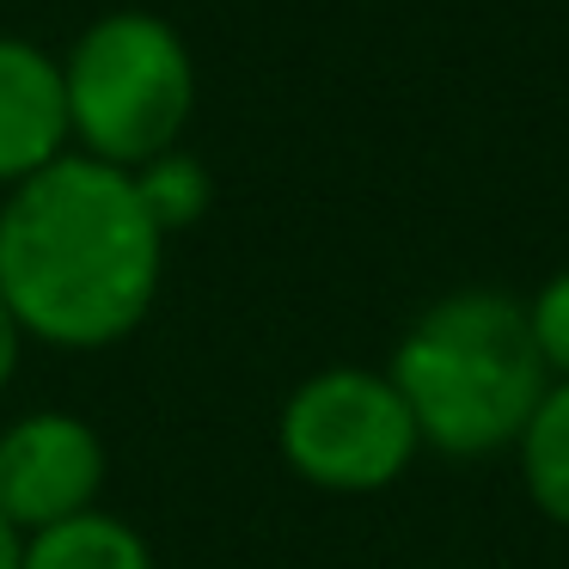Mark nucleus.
Wrapping results in <instances>:
<instances>
[{
	"label": "nucleus",
	"mask_w": 569,
	"mask_h": 569,
	"mask_svg": "<svg viewBox=\"0 0 569 569\" xmlns=\"http://www.w3.org/2000/svg\"><path fill=\"white\" fill-rule=\"evenodd\" d=\"M166 233L123 166L62 153L0 202V295L56 349L123 343L160 300Z\"/></svg>",
	"instance_id": "1"
},
{
	"label": "nucleus",
	"mask_w": 569,
	"mask_h": 569,
	"mask_svg": "<svg viewBox=\"0 0 569 569\" xmlns=\"http://www.w3.org/2000/svg\"><path fill=\"white\" fill-rule=\"evenodd\" d=\"M386 373L422 447L447 459L515 453L551 386L527 331V307L502 288H459L422 307L405 325Z\"/></svg>",
	"instance_id": "2"
},
{
	"label": "nucleus",
	"mask_w": 569,
	"mask_h": 569,
	"mask_svg": "<svg viewBox=\"0 0 569 569\" xmlns=\"http://www.w3.org/2000/svg\"><path fill=\"white\" fill-rule=\"evenodd\" d=\"M68 148L104 166H136L184 148L197 117V62L178 26L160 13H104L68 43L62 56Z\"/></svg>",
	"instance_id": "3"
},
{
	"label": "nucleus",
	"mask_w": 569,
	"mask_h": 569,
	"mask_svg": "<svg viewBox=\"0 0 569 569\" xmlns=\"http://www.w3.org/2000/svg\"><path fill=\"white\" fill-rule=\"evenodd\" d=\"M276 447L282 466L300 483L325 496H373L392 490L422 453V435L410 422L386 368H356L337 361L319 368L288 392L276 417Z\"/></svg>",
	"instance_id": "4"
},
{
	"label": "nucleus",
	"mask_w": 569,
	"mask_h": 569,
	"mask_svg": "<svg viewBox=\"0 0 569 569\" xmlns=\"http://www.w3.org/2000/svg\"><path fill=\"white\" fill-rule=\"evenodd\" d=\"M99 429L74 410H31L13 429H0V515L19 532H43L56 520H74L99 508L104 490Z\"/></svg>",
	"instance_id": "5"
},
{
	"label": "nucleus",
	"mask_w": 569,
	"mask_h": 569,
	"mask_svg": "<svg viewBox=\"0 0 569 569\" xmlns=\"http://www.w3.org/2000/svg\"><path fill=\"white\" fill-rule=\"evenodd\" d=\"M62 153H74L68 148L62 56L0 31V190L26 184Z\"/></svg>",
	"instance_id": "6"
},
{
	"label": "nucleus",
	"mask_w": 569,
	"mask_h": 569,
	"mask_svg": "<svg viewBox=\"0 0 569 569\" xmlns=\"http://www.w3.org/2000/svg\"><path fill=\"white\" fill-rule=\"evenodd\" d=\"M26 569H153V551L129 520L87 508L74 520L26 532Z\"/></svg>",
	"instance_id": "7"
},
{
	"label": "nucleus",
	"mask_w": 569,
	"mask_h": 569,
	"mask_svg": "<svg viewBox=\"0 0 569 569\" xmlns=\"http://www.w3.org/2000/svg\"><path fill=\"white\" fill-rule=\"evenodd\" d=\"M520 490L551 527L569 532V380H551L532 410V422L515 441Z\"/></svg>",
	"instance_id": "8"
},
{
	"label": "nucleus",
	"mask_w": 569,
	"mask_h": 569,
	"mask_svg": "<svg viewBox=\"0 0 569 569\" xmlns=\"http://www.w3.org/2000/svg\"><path fill=\"white\" fill-rule=\"evenodd\" d=\"M129 178H136L141 202H148L153 227H160L166 239L184 233V227H197L202 214H209V202H214L209 166H202L197 153H184V148H172V153H160V160L136 166Z\"/></svg>",
	"instance_id": "9"
},
{
	"label": "nucleus",
	"mask_w": 569,
	"mask_h": 569,
	"mask_svg": "<svg viewBox=\"0 0 569 569\" xmlns=\"http://www.w3.org/2000/svg\"><path fill=\"white\" fill-rule=\"evenodd\" d=\"M520 307H527V331H532V349H539L545 373L569 380V270L545 276Z\"/></svg>",
	"instance_id": "10"
},
{
	"label": "nucleus",
	"mask_w": 569,
	"mask_h": 569,
	"mask_svg": "<svg viewBox=\"0 0 569 569\" xmlns=\"http://www.w3.org/2000/svg\"><path fill=\"white\" fill-rule=\"evenodd\" d=\"M19 349H26V331H19L13 307L0 295V392H7V380H13V368H19Z\"/></svg>",
	"instance_id": "11"
},
{
	"label": "nucleus",
	"mask_w": 569,
	"mask_h": 569,
	"mask_svg": "<svg viewBox=\"0 0 569 569\" xmlns=\"http://www.w3.org/2000/svg\"><path fill=\"white\" fill-rule=\"evenodd\" d=\"M0 569H26V532L0 515Z\"/></svg>",
	"instance_id": "12"
}]
</instances>
